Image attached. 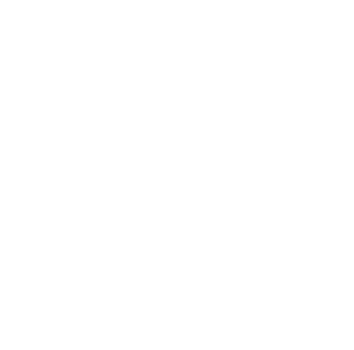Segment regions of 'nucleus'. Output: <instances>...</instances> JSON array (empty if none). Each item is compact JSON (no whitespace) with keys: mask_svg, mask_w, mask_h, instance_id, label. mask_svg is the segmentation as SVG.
<instances>
[]
</instances>
